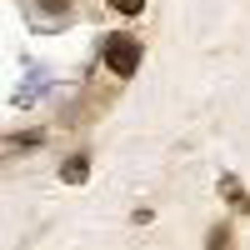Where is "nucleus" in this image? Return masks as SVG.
I'll return each mask as SVG.
<instances>
[{"mask_svg": "<svg viewBox=\"0 0 250 250\" xmlns=\"http://www.w3.org/2000/svg\"><path fill=\"white\" fill-rule=\"evenodd\" d=\"M105 65L115 75H135V65H140V40L135 35H115L110 45H105Z\"/></svg>", "mask_w": 250, "mask_h": 250, "instance_id": "f257e3e1", "label": "nucleus"}, {"mask_svg": "<svg viewBox=\"0 0 250 250\" xmlns=\"http://www.w3.org/2000/svg\"><path fill=\"white\" fill-rule=\"evenodd\" d=\"M85 175H90L85 160H70V165H65V180H85Z\"/></svg>", "mask_w": 250, "mask_h": 250, "instance_id": "f03ea898", "label": "nucleus"}, {"mask_svg": "<svg viewBox=\"0 0 250 250\" xmlns=\"http://www.w3.org/2000/svg\"><path fill=\"white\" fill-rule=\"evenodd\" d=\"M205 250H230V230H215L210 240H205Z\"/></svg>", "mask_w": 250, "mask_h": 250, "instance_id": "7ed1b4c3", "label": "nucleus"}, {"mask_svg": "<svg viewBox=\"0 0 250 250\" xmlns=\"http://www.w3.org/2000/svg\"><path fill=\"white\" fill-rule=\"evenodd\" d=\"M110 5L125 10V15H140V10H145V0H110Z\"/></svg>", "mask_w": 250, "mask_h": 250, "instance_id": "20e7f679", "label": "nucleus"}, {"mask_svg": "<svg viewBox=\"0 0 250 250\" xmlns=\"http://www.w3.org/2000/svg\"><path fill=\"white\" fill-rule=\"evenodd\" d=\"M225 195H230V200L240 205V210H245V205H250V200H245V190H240V185H235V180H225Z\"/></svg>", "mask_w": 250, "mask_h": 250, "instance_id": "39448f33", "label": "nucleus"}]
</instances>
